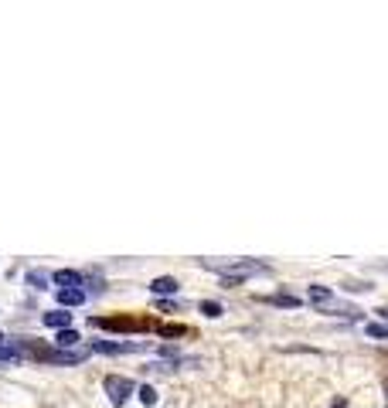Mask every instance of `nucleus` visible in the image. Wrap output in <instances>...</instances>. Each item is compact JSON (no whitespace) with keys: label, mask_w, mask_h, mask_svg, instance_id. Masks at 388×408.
<instances>
[{"label":"nucleus","mask_w":388,"mask_h":408,"mask_svg":"<svg viewBox=\"0 0 388 408\" xmlns=\"http://www.w3.org/2000/svg\"><path fill=\"white\" fill-rule=\"evenodd\" d=\"M0 344H3V330H0Z\"/></svg>","instance_id":"obj_19"},{"label":"nucleus","mask_w":388,"mask_h":408,"mask_svg":"<svg viewBox=\"0 0 388 408\" xmlns=\"http://www.w3.org/2000/svg\"><path fill=\"white\" fill-rule=\"evenodd\" d=\"M266 303H276V306H290V310H297L303 299H297V296H286V293H279V296H266Z\"/></svg>","instance_id":"obj_12"},{"label":"nucleus","mask_w":388,"mask_h":408,"mask_svg":"<svg viewBox=\"0 0 388 408\" xmlns=\"http://www.w3.org/2000/svg\"><path fill=\"white\" fill-rule=\"evenodd\" d=\"M378 317H382V320H388V306H382V310H378Z\"/></svg>","instance_id":"obj_17"},{"label":"nucleus","mask_w":388,"mask_h":408,"mask_svg":"<svg viewBox=\"0 0 388 408\" xmlns=\"http://www.w3.org/2000/svg\"><path fill=\"white\" fill-rule=\"evenodd\" d=\"M41 324L51 326V330H69V326H72V313L58 306V310H48V313H41Z\"/></svg>","instance_id":"obj_4"},{"label":"nucleus","mask_w":388,"mask_h":408,"mask_svg":"<svg viewBox=\"0 0 388 408\" xmlns=\"http://www.w3.org/2000/svg\"><path fill=\"white\" fill-rule=\"evenodd\" d=\"M140 402H143V405H157V391L150 388V384H143V388H140Z\"/></svg>","instance_id":"obj_16"},{"label":"nucleus","mask_w":388,"mask_h":408,"mask_svg":"<svg viewBox=\"0 0 388 408\" xmlns=\"http://www.w3.org/2000/svg\"><path fill=\"white\" fill-rule=\"evenodd\" d=\"M92 326H103V330H136L133 320H99V317H92Z\"/></svg>","instance_id":"obj_9"},{"label":"nucleus","mask_w":388,"mask_h":408,"mask_svg":"<svg viewBox=\"0 0 388 408\" xmlns=\"http://www.w3.org/2000/svg\"><path fill=\"white\" fill-rule=\"evenodd\" d=\"M368 337H378V340H388V324H368Z\"/></svg>","instance_id":"obj_15"},{"label":"nucleus","mask_w":388,"mask_h":408,"mask_svg":"<svg viewBox=\"0 0 388 408\" xmlns=\"http://www.w3.org/2000/svg\"><path fill=\"white\" fill-rule=\"evenodd\" d=\"M334 408H348V405H344V402H334Z\"/></svg>","instance_id":"obj_18"},{"label":"nucleus","mask_w":388,"mask_h":408,"mask_svg":"<svg viewBox=\"0 0 388 408\" xmlns=\"http://www.w3.org/2000/svg\"><path fill=\"white\" fill-rule=\"evenodd\" d=\"M41 361H51V364H82L89 358V351H41Z\"/></svg>","instance_id":"obj_3"},{"label":"nucleus","mask_w":388,"mask_h":408,"mask_svg":"<svg viewBox=\"0 0 388 408\" xmlns=\"http://www.w3.org/2000/svg\"><path fill=\"white\" fill-rule=\"evenodd\" d=\"M89 351H92V354L119 358V354H136V351H143V344H133V340H96Z\"/></svg>","instance_id":"obj_2"},{"label":"nucleus","mask_w":388,"mask_h":408,"mask_svg":"<svg viewBox=\"0 0 388 408\" xmlns=\"http://www.w3.org/2000/svg\"><path fill=\"white\" fill-rule=\"evenodd\" d=\"M78 330L76 326H69V330H58V337H55V344H58V351H78Z\"/></svg>","instance_id":"obj_8"},{"label":"nucleus","mask_w":388,"mask_h":408,"mask_svg":"<svg viewBox=\"0 0 388 408\" xmlns=\"http://www.w3.org/2000/svg\"><path fill=\"white\" fill-rule=\"evenodd\" d=\"M177 289H181V286H177L174 276H157L154 283H150V293H154V296H174Z\"/></svg>","instance_id":"obj_7"},{"label":"nucleus","mask_w":388,"mask_h":408,"mask_svg":"<svg viewBox=\"0 0 388 408\" xmlns=\"http://www.w3.org/2000/svg\"><path fill=\"white\" fill-rule=\"evenodd\" d=\"M103 388H106V395H109L113 408H123L126 405V398L136 391V384H133L130 378H119V374H109V378L103 381Z\"/></svg>","instance_id":"obj_1"},{"label":"nucleus","mask_w":388,"mask_h":408,"mask_svg":"<svg viewBox=\"0 0 388 408\" xmlns=\"http://www.w3.org/2000/svg\"><path fill=\"white\" fill-rule=\"evenodd\" d=\"M48 283H51V272H44V269H31V272H28V286L48 289Z\"/></svg>","instance_id":"obj_11"},{"label":"nucleus","mask_w":388,"mask_h":408,"mask_svg":"<svg viewBox=\"0 0 388 408\" xmlns=\"http://www.w3.org/2000/svg\"><path fill=\"white\" fill-rule=\"evenodd\" d=\"M184 333V326L181 324H164V326H157V337H181Z\"/></svg>","instance_id":"obj_14"},{"label":"nucleus","mask_w":388,"mask_h":408,"mask_svg":"<svg viewBox=\"0 0 388 408\" xmlns=\"http://www.w3.org/2000/svg\"><path fill=\"white\" fill-rule=\"evenodd\" d=\"M51 279L62 283V289H82L85 286V276L76 269H58V272H51Z\"/></svg>","instance_id":"obj_5"},{"label":"nucleus","mask_w":388,"mask_h":408,"mask_svg":"<svg viewBox=\"0 0 388 408\" xmlns=\"http://www.w3.org/2000/svg\"><path fill=\"white\" fill-rule=\"evenodd\" d=\"M58 306L62 310H72V306H82L85 303V289H58Z\"/></svg>","instance_id":"obj_6"},{"label":"nucleus","mask_w":388,"mask_h":408,"mask_svg":"<svg viewBox=\"0 0 388 408\" xmlns=\"http://www.w3.org/2000/svg\"><path fill=\"white\" fill-rule=\"evenodd\" d=\"M201 313H204V317H211V320H218V317H222V303L204 299V303H201Z\"/></svg>","instance_id":"obj_13"},{"label":"nucleus","mask_w":388,"mask_h":408,"mask_svg":"<svg viewBox=\"0 0 388 408\" xmlns=\"http://www.w3.org/2000/svg\"><path fill=\"white\" fill-rule=\"evenodd\" d=\"M330 296H334L330 286H310V289H307V299H310V303H330Z\"/></svg>","instance_id":"obj_10"}]
</instances>
